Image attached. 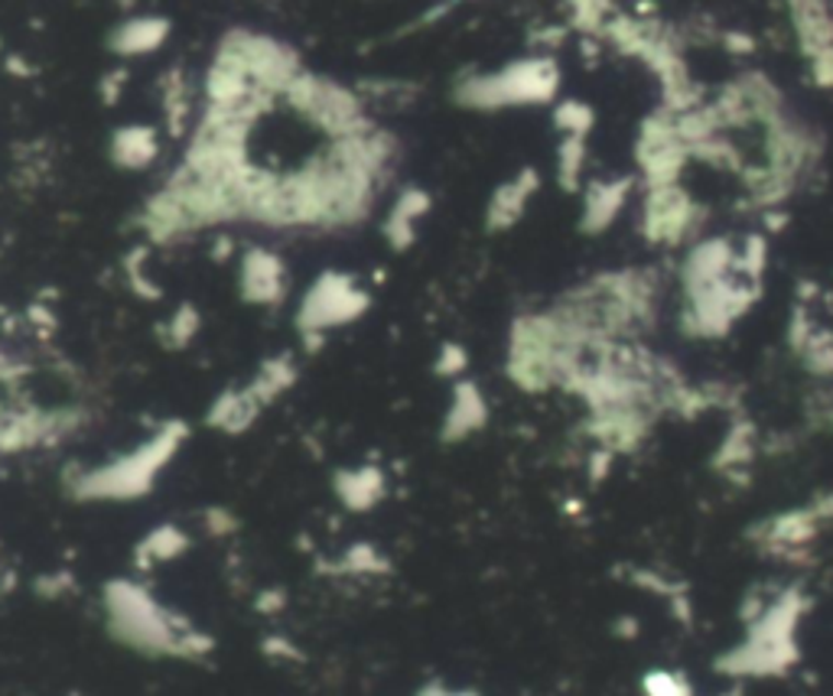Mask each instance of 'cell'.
<instances>
[{
	"instance_id": "1",
	"label": "cell",
	"mask_w": 833,
	"mask_h": 696,
	"mask_svg": "<svg viewBox=\"0 0 833 696\" xmlns=\"http://www.w3.org/2000/svg\"><path fill=\"white\" fill-rule=\"evenodd\" d=\"M102 612L107 635L134 654L190 664H203L215 654V638L206 628L173 605H163L140 580H107L102 590Z\"/></svg>"
},
{
	"instance_id": "2",
	"label": "cell",
	"mask_w": 833,
	"mask_h": 696,
	"mask_svg": "<svg viewBox=\"0 0 833 696\" xmlns=\"http://www.w3.org/2000/svg\"><path fill=\"white\" fill-rule=\"evenodd\" d=\"M808 612H811V596L805 593V586L778 583L775 596L762 608V615L742 625L745 628L742 641L714 661L717 674L742 687L745 681L785 677L801 661L798 631Z\"/></svg>"
},
{
	"instance_id": "3",
	"label": "cell",
	"mask_w": 833,
	"mask_h": 696,
	"mask_svg": "<svg viewBox=\"0 0 833 696\" xmlns=\"http://www.w3.org/2000/svg\"><path fill=\"white\" fill-rule=\"evenodd\" d=\"M186 440H190L186 420H167L134 449L107 459L95 469H79L76 476H69L66 489L79 501H137L157 489L160 476L180 456Z\"/></svg>"
},
{
	"instance_id": "4",
	"label": "cell",
	"mask_w": 833,
	"mask_h": 696,
	"mask_svg": "<svg viewBox=\"0 0 833 696\" xmlns=\"http://www.w3.org/2000/svg\"><path fill=\"white\" fill-rule=\"evenodd\" d=\"M563 72L550 53H537L527 59H515L499 72L466 76L456 89V104L469 111H505V107H534L554 104L560 95Z\"/></svg>"
},
{
	"instance_id": "5",
	"label": "cell",
	"mask_w": 833,
	"mask_h": 696,
	"mask_svg": "<svg viewBox=\"0 0 833 696\" xmlns=\"http://www.w3.org/2000/svg\"><path fill=\"white\" fill-rule=\"evenodd\" d=\"M681 332L687 339H700V342H714V339H727L729 332L755 309V303L762 299V284L745 281L739 274H729L723 281L694 287V290H681Z\"/></svg>"
},
{
	"instance_id": "6",
	"label": "cell",
	"mask_w": 833,
	"mask_h": 696,
	"mask_svg": "<svg viewBox=\"0 0 833 696\" xmlns=\"http://www.w3.org/2000/svg\"><path fill=\"white\" fill-rule=\"evenodd\" d=\"M833 524V492H821L801 507L775 511L749 527V544L781 563H808L818 537Z\"/></svg>"
},
{
	"instance_id": "7",
	"label": "cell",
	"mask_w": 833,
	"mask_h": 696,
	"mask_svg": "<svg viewBox=\"0 0 833 696\" xmlns=\"http://www.w3.org/2000/svg\"><path fill=\"white\" fill-rule=\"evenodd\" d=\"M372 309L368 290L358 287L352 274L342 271H326L307 287V294L297 306V332L307 342V349H319V342L349 326L358 322Z\"/></svg>"
},
{
	"instance_id": "8",
	"label": "cell",
	"mask_w": 833,
	"mask_h": 696,
	"mask_svg": "<svg viewBox=\"0 0 833 696\" xmlns=\"http://www.w3.org/2000/svg\"><path fill=\"white\" fill-rule=\"evenodd\" d=\"M284 101L300 117H307L316 130L329 134V140L352 137V134H362L372 127L365 104L352 89H345L332 79L312 76V72H300L290 82V89L284 92Z\"/></svg>"
},
{
	"instance_id": "9",
	"label": "cell",
	"mask_w": 833,
	"mask_h": 696,
	"mask_svg": "<svg viewBox=\"0 0 833 696\" xmlns=\"http://www.w3.org/2000/svg\"><path fill=\"white\" fill-rule=\"evenodd\" d=\"M218 62H228L235 69H241L254 85H261L264 92L284 99V92L290 89V82L304 72L297 49H290L287 43L264 36V33H251V30H231L221 36Z\"/></svg>"
},
{
	"instance_id": "10",
	"label": "cell",
	"mask_w": 833,
	"mask_h": 696,
	"mask_svg": "<svg viewBox=\"0 0 833 696\" xmlns=\"http://www.w3.org/2000/svg\"><path fill=\"white\" fill-rule=\"evenodd\" d=\"M707 208L681 183L648 186L641 196L638 231L651 248H691L704 238Z\"/></svg>"
},
{
	"instance_id": "11",
	"label": "cell",
	"mask_w": 833,
	"mask_h": 696,
	"mask_svg": "<svg viewBox=\"0 0 833 696\" xmlns=\"http://www.w3.org/2000/svg\"><path fill=\"white\" fill-rule=\"evenodd\" d=\"M691 163H694V153L677 130V114L664 107L651 111L641 121L638 137H635V170L644 190L681 183V173Z\"/></svg>"
},
{
	"instance_id": "12",
	"label": "cell",
	"mask_w": 833,
	"mask_h": 696,
	"mask_svg": "<svg viewBox=\"0 0 833 696\" xmlns=\"http://www.w3.org/2000/svg\"><path fill=\"white\" fill-rule=\"evenodd\" d=\"M791 26L808 66V79L831 92L833 89V10L828 0H788Z\"/></svg>"
},
{
	"instance_id": "13",
	"label": "cell",
	"mask_w": 833,
	"mask_h": 696,
	"mask_svg": "<svg viewBox=\"0 0 833 696\" xmlns=\"http://www.w3.org/2000/svg\"><path fill=\"white\" fill-rule=\"evenodd\" d=\"M658 420H661L658 413L641 410V407L596 410V413H586L583 433L593 440V446L609 449L613 456H631L648 443Z\"/></svg>"
},
{
	"instance_id": "14",
	"label": "cell",
	"mask_w": 833,
	"mask_h": 696,
	"mask_svg": "<svg viewBox=\"0 0 833 696\" xmlns=\"http://www.w3.org/2000/svg\"><path fill=\"white\" fill-rule=\"evenodd\" d=\"M290 290V274L281 254L267 248H248L238 267V294L251 306H281Z\"/></svg>"
},
{
	"instance_id": "15",
	"label": "cell",
	"mask_w": 833,
	"mask_h": 696,
	"mask_svg": "<svg viewBox=\"0 0 833 696\" xmlns=\"http://www.w3.org/2000/svg\"><path fill=\"white\" fill-rule=\"evenodd\" d=\"M635 176H600V180H586L583 193H580V231L583 235H606L619 218H623L625 205L631 199L635 190Z\"/></svg>"
},
{
	"instance_id": "16",
	"label": "cell",
	"mask_w": 833,
	"mask_h": 696,
	"mask_svg": "<svg viewBox=\"0 0 833 696\" xmlns=\"http://www.w3.org/2000/svg\"><path fill=\"white\" fill-rule=\"evenodd\" d=\"M489 426V400H486V391L469 381V378H459L453 381V395H449V403H446V413H443V423H440V440L443 443H466L469 436L482 433Z\"/></svg>"
},
{
	"instance_id": "17",
	"label": "cell",
	"mask_w": 833,
	"mask_h": 696,
	"mask_svg": "<svg viewBox=\"0 0 833 696\" xmlns=\"http://www.w3.org/2000/svg\"><path fill=\"white\" fill-rule=\"evenodd\" d=\"M540 183H544V180H540V170H534V167H521L512 180L499 183L495 193L489 196V205H486V228H489L492 235L512 231L521 218H524L530 199L540 193Z\"/></svg>"
},
{
	"instance_id": "18",
	"label": "cell",
	"mask_w": 833,
	"mask_h": 696,
	"mask_svg": "<svg viewBox=\"0 0 833 696\" xmlns=\"http://www.w3.org/2000/svg\"><path fill=\"white\" fill-rule=\"evenodd\" d=\"M758 456V430L745 413H732L729 417L727 433L717 443L714 456H710V469L720 472L729 482H745L749 479V466Z\"/></svg>"
},
{
	"instance_id": "19",
	"label": "cell",
	"mask_w": 833,
	"mask_h": 696,
	"mask_svg": "<svg viewBox=\"0 0 833 696\" xmlns=\"http://www.w3.org/2000/svg\"><path fill=\"white\" fill-rule=\"evenodd\" d=\"M332 492L339 504L352 514H365L378 507L388 495V476L381 466H355V469H339L332 476Z\"/></svg>"
},
{
	"instance_id": "20",
	"label": "cell",
	"mask_w": 833,
	"mask_h": 696,
	"mask_svg": "<svg viewBox=\"0 0 833 696\" xmlns=\"http://www.w3.org/2000/svg\"><path fill=\"white\" fill-rule=\"evenodd\" d=\"M261 413H264V403L251 395V388L235 385V388H225L208 403L206 426L215 433H225V436H241L258 423Z\"/></svg>"
},
{
	"instance_id": "21",
	"label": "cell",
	"mask_w": 833,
	"mask_h": 696,
	"mask_svg": "<svg viewBox=\"0 0 833 696\" xmlns=\"http://www.w3.org/2000/svg\"><path fill=\"white\" fill-rule=\"evenodd\" d=\"M623 577L625 583H631V586L651 593L654 598H661L667 605V612H671L674 621H681L684 628L694 625V598H691V590L677 577H671V573H664L658 567H625Z\"/></svg>"
},
{
	"instance_id": "22",
	"label": "cell",
	"mask_w": 833,
	"mask_h": 696,
	"mask_svg": "<svg viewBox=\"0 0 833 696\" xmlns=\"http://www.w3.org/2000/svg\"><path fill=\"white\" fill-rule=\"evenodd\" d=\"M193 547V537L180 524H157L134 544V570L153 573L167 563H176Z\"/></svg>"
},
{
	"instance_id": "23",
	"label": "cell",
	"mask_w": 833,
	"mask_h": 696,
	"mask_svg": "<svg viewBox=\"0 0 833 696\" xmlns=\"http://www.w3.org/2000/svg\"><path fill=\"white\" fill-rule=\"evenodd\" d=\"M430 208H433V199H430V193L420 190V186H408V190L395 199V205L388 208L385 225H381V231H385L391 251H408V248H414L416 228H420V221L430 215Z\"/></svg>"
},
{
	"instance_id": "24",
	"label": "cell",
	"mask_w": 833,
	"mask_h": 696,
	"mask_svg": "<svg viewBox=\"0 0 833 696\" xmlns=\"http://www.w3.org/2000/svg\"><path fill=\"white\" fill-rule=\"evenodd\" d=\"M167 36H170L167 16H130L107 36V49L121 59L150 56L167 43Z\"/></svg>"
},
{
	"instance_id": "25",
	"label": "cell",
	"mask_w": 833,
	"mask_h": 696,
	"mask_svg": "<svg viewBox=\"0 0 833 696\" xmlns=\"http://www.w3.org/2000/svg\"><path fill=\"white\" fill-rule=\"evenodd\" d=\"M107 153L117 170H147L160 157V137L150 124H124L111 134Z\"/></svg>"
},
{
	"instance_id": "26",
	"label": "cell",
	"mask_w": 833,
	"mask_h": 696,
	"mask_svg": "<svg viewBox=\"0 0 833 696\" xmlns=\"http://www.w3.org/2000/svg\"><path fill=\"white\" fill-rule=\"evenodd\" d=\"M160 101H163V117H167V130L173 137H186L196 111H193V85L186 79L183 69H170L160 79Z\"/></svg>"
},
{
	"instance_id": "27",
	"label": "cell",
	"mask_w": 833,
	"mask_h": 696,
	"mask_svg": "<svg viewBox=\"0 0 833 696\" xmlns=\"http://www.w3.org/2000/svg\"><path fill=\"white\" fill-rule=\"evenodd\" d=\"M297 378H300V368H297V362H294V355H271V358H264L261 365H258V372H254V378L248 381V388H251V395L264 403V410L274 403V400H281L294 385H297Z\"/></svg>"
},
{
	"instance_id": "28",
	"label": "cell",
	"mask_w": 833,
	"mask_h": 696,
	"mask_svg": "<svg viewBox=\"0 0 833 696\" xmlns=\"http://www.w3.org/2000/svg\"><path fill=\"white\" fill-rule=\"evenodd\" d=\"M590 170V137H560L557 144V186L563 193H583Z\"/></svg>"
},
{
	"instance_id": "29",
	"label": "cell",
	"mask_w": 833,
	"mask_h": 696,
	"mask_svg": "<svg viewBox=\"0 0 833 696\" xmlns=\"http://www.w3.org/2000/svg\"><path fill=\"white\" fill-rule=\"evenodd\" d=\"M795 358L801 362V368L814 378V381H833V329L818 326L798 349Z\"/></svg>"
},
{
	"instance_id": "30",
	"label": "cell",
	"mask_w": 833,
	"mask_h": 696,
	"mask_svg": "<svg viewBox=\"0 0 833 696\" xmlns=\"http://www.w3.org/2000/svg\"><path fill=\"white\" fill-rule=\"evenodd\" d=\"M550 124L560 137H590L596 130V107L580 99L554 101Z\"/></svg>"
},
{
	"instance_id": "31",
	"label": "cell",
	"mask_w": 833,
	"mask_h": 696,
	"mask_svg": "<svg viewBox=\"0 0 833 696\" xmlns=\"http://www.w3.org/2000/svg\"><path fill=\"white\" fill-rule=\"evenodd\" d=\"M388 570L391 563L375 544H352L349 550H342L335 563H329V573L335 577H381Z\"/></svg>"
},
{
	"instance_id": "32",
	"label": "cell",
	"mask_w": 833,
	"mask_h": 696,
	"mask_svg": "<svg viewBox=\"0 0 833 696\" xmlns=\"http://www.w3.org/2000/svg\"><path fill=\"white\" fill-rule=\"evenodd\" d=\"M199 329H203V312H199L193 303H180V306L170 312V319L160 326V342H163L167 349L180 352V349H186V345L199 335Z\"/></svg>"
},
{
	"instance_id": "33",
	"label": "cell",
	"mask_w": 833,
	"mask_h": 696,
	"mask_svg": "<svg viewBox=\"0 0 833 696\" xmlns=\"http://www.w3.org/2000/svg\"><path fill=\"white\" fill-rule=\"evenodd\" d=\"M641 696H697V691L684 671L654 668L641 674Z\"/></svg>"
},
{
	"instance_id": "34",
	"label": "cell",
	"mask_w": 833,
	"mask_h": 696,
	"mask_svg": "<svg viewBox=\"0 0 833 696\" xmlns=\"http://www.w3.org/2000/svg\"><path fill=\"white\" fill-rule=\"evenodd\" d=\"M805 417L811 423V430H824L833 433V381H824L821 388H814L805 400Z\"/></svg>"
},
{
	"instance_id": "35",
	"label": "cell",
	"mask_w": 833,
	"mask_h": 696,
	"mask_svg": "<svg viewBox=\"0 0 833 696\" xmlns=\"http://www.w3.org/2000/svg\"><path fill=\"white\" fill-rule=\"evenodd\" d=\"M433 372L440 378H446V381L466 378V372H469V352L459 342H443L440 352H436V358H433Z\"/></svg>"
},
{
	"instance_id": "36",
	"label": "cell",
	"mask_w": 833,
	"mask_h": 696,
	"mask_svg": "<svg viewBox=\"0 0 833 696\" xmlns=\"http://www.w3.org/2000/svg\"><path fill=\"white\" fill-rule=\"evenodd\" d=\"M616 459H619V456H613L609 449L593 446V449H590V456H586V476H590V482H593V486L606 482V479H609V472H613V466H616Z\"/></svg>"
},
{
	"instance_id": "37",
	"label": "cell",
	"mask_w": 833,
	"mask_h": 696,
	"mask_svg": "<svg viewBox=\"0 0 833 696\" xmlns=\"http://www.w3.org/2000/svg\"><path fill=\"white\" fill-rule=\"evenodd\" d=\"M72 590H76V580H72V573H66V570H59V573H49V577L36 580V593L46 598L69 596Z\"/></svg>"
},
{
	"instance_id": "38",
	"label": "cell",
	"mask_w": 833,
	"mask_h": 696,
	"mask_svg": "<svg viewBox=\"0 0 833 696\" xmlns=\"http://www.w3.org/2000/svg\"><path fill=\"white\" fill-rule=\"evenodd\" d=\"M203 521H206V530L212 537H228V534L238 530V517L231 511H225V507H208L206 514H203Z\"/></svg>"
},
{
	"instance_id": "39",
	"label": "cell",
	"mask_w": 833,
	"mask_h": 696,
	"mask_svg": "<svg viewBox=\"0 0 833 696\" xmlns=\"http://www.w3.org/2000/svg\"><path fill=\"white\" fill-rule=\"evenodd\" d=\"M264 651L274 658V661H304V654H300V648H294L287 638H281V635H271V638H264Z\"/></svg>"
},
{
	"instance_id": "40",
	"label": "cell",
	"mask_w": 833,
	"mask_h": 696,
	"mask_svg": "<svg viewBox=\"0 0 833 696\" xmlns=\"http://www.w3.org/2000/svg\"><path fill=\"white\" fill-rule=\"evenodd\" d=\"M124 85H127V72L124 69H114V72H107L102 79V85H99V92H102L104 104H117L121 95H124Z\"/></svg>"
},
{
	"instance_id": "41",
	"label": "cell",
	"mask_w": 833,
	"mask_h": 696,
	"mask_svg": "<svg viewBox=\"0 0 833 696\" xmlns=\"http://www.w3.org/2000/svg\"><path fill=\"white\" fill-rule=\"evenodd\" d=\"M723 46H727L729 53H735V56H749L755 49V39L745 36L742 30H729V33H723Z\"/></svg>"
},
{
	"instance_id": "42",
	"label": "cell",
	"mask_w": 833,
	"mask_h": 696,
	"mask_svg": "<svg viewBox=\"0 0 833 696\" xmlns=\"http://www.w3.org/2000/svg\"><path fill=\"white\" fill-rule=\"evenodd\" d=\"M416 696H479L476 691H463V687H446L443 681H430L426 687H420Z\"/></svg>"
},
{
	"instance_id": "43",
	"label": "cell",
	"mask_w": 833,
	"mask_h": 696,
	"mask_svg": "<svg viewBox=\"0 0 833 696\" xmlns=\"http://www.w3.org/2000/svg\"><path fill=\"white\" fill-rule=\"evenodd\" d=\"M284 605H287V596H284L281 590H264V593H261V598H258V608H264V612H274V615H277Z\"/></svg>"
},
{
	"instance_id": "44",
	"label": "cell",
	"mask_w": 833,
	"mask_h": 696,
	"mask_svg": "<svg viewBox=\"0 0 833 696\" xmlns=\"http://www.w3.org/2000/svg\"><path fill=\"white\" fill-rule=\"evenodd\" d=\"M616 635H619V638H625V641L638 638V621H635L631 615H623V618L616 621Z\"/></svg>"
},
{
	"instance_id": "45",
	"label": "cell",
	"mask_w": 833,
	"mask_h": 696,
	"mask_svg": "<svg viewBox=\"0 0 833 696\" xmlns=\"http://www.w3.org/2000/svg\"><path fill=\"white\" fill-rule=\"evenodd\" d=\"M717 696H742V684H732V691H723V694Z\"/></svg>"
}]
</instances>
